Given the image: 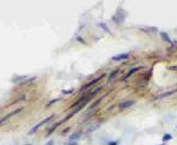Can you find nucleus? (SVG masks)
I'll return each mask as SVG.
<instances>
[{"mask_svg": "<svg viewBox=\"0 0 177 145\" xmlns=\"http://www.w3.org/2000/svg\"><path fill=\"white\" fill-rule=\"evenodd\" d=\"M66 145H78V143L77 141H69Z\"/></svg>", "mask_w": 177, "mask_h": 145, "instance_id": "obj_21", "label": "nucleus"}, {"mask_svg": "<svg viewBox=\"0 0 177 145\" xmlns=\"http://www.w3.org/2000/svg\"><path fill=\"white\" fill-rule=\"evenodd\" d=\"M26 79H27V76H17V77L12 78V83H19V84H21Z\"/></svg>", "mask_w": 177, "mask_h": 145, "instance_id": "obj_10", "label": "nucleus"}, {"mask_svg": "<svg viewBox=\"0 0 177 145\" xmlns=\"http://www.w3.org/2000/svg\"><path fill=\"white\" fill-rule=\"evenodd\" d=\"M171 138H172V136H171L170 133H165V134L163 136V141H164V143H165V141H169Z\"/></svg>", "mask_w": 177, "mask_h": 145, "instance_id": "obj_16", "label": "nucleus"}, {"mask_svg": "<svg viewBox=\"0 0 177 145\" xmlns=\"http://www.w3.org/2000/svg\"><path fill=\"white\" fill-rule=\"evenodd\" d=\"M83 136V131H76L70 136V141H77Z\"/></svg>", "mask_w": 177, "mask_h": 145, "instance_id": "obj_6", "label": "nucleus"}, {"mask_svg": "<svg viewBox=\"0 0 177 145\" xmlns=\"http://www.w3.org/2000/svg\"><path fill=\"white\" fill-rule=\"evenodd\" d=\"M53 144H54V140H50V141H49V143H46L45 145H53Z\"/></svg>", "mask_w": 177, "mask_h": 145, "instance_id": "obj_23", "label": "nucleus"}, {"mask_svg": "<svg viewBox=\"0 0 177 145\" xmlns=\"http://www.w3.org/2000/svg\"><path fill=\"white\" fill-rule=\"evenodd\" d=\"M103 98H104V97H102V98H99L98 100H96V102H95V103H93V104L90 106V110H93V109H95V107H96V106H97V105H98V104H99V103L103 100Z\"/></svg>", "mask_w": 177, "mask_h": 145, "instance_id": "obj_15", "label": "nucleus"}, {"mask_svg": "<svg viewBox=\"0 0 177 145\" xmlns=\"http://www.w3.org/2000/svg\"><path fill=\"white\" fill-rule=\"evenodd\" d=\"M139 70H142V66H139V67H133V68H131V70H130V71L128 72V75H126V76H125L124 78H123V80H126V79H128L129 77H131V76H132V75L135 73V72H138Z\"/></svg>", "mask_w": 177, "mask_h": 145, "instance_id": "obj_9", "label": "nucleus"}, {"mask_svg": "<svg viewBox=\"0 0 177 145\" xmlns=\"http://www.w3.org/2000/svg\"><path fill=\"white\" fill-rule=\"evenodd\" d=\"M60 100V98H56V99H53V100H51L49 104H47V106H51V105H53V104H56L57 102H59Z\"/></svg>", "mask_w": 177, "mask_h": 145, "instance_id": "obj_19", "label": "nucleus"}, {"mask_svg": "<svg viewBox=\"0 0 177 145\" xmlns=\"http://www.w3.org/2000/svg\"><path fill=\"white\" fill-rule=\"evenodd\" d=\"M133 104H135V100H124V102H122V103L119 104V109H121V110H125V109L132 106Z\"/></svg>", "mask_w": 177, "mask_h": 145, "instance_id": "obj_5", "label": "nucleus"}, {"mask_svg": "<svg viewBox=\"0 0 177 145\" xmlns=\"http://www.w3.org/2000/svg\"><path fill=\"white\" fill-rule=\"evenodd\" d=\"M159 37L162 38V40H164L165 43H169V44H172V41H171V39H170V37L168 36V33H165V32H159Z\"/></svg>", "mask_w": 177, "mask_h": 145, "instance_id": "obj_11", "label": "nucleus"}, {"mask_svg": "<svg viewBox=\"0 0 177 145\" xmlns=\"http://www.w3.org/2000/svg\"><path fill=\"white\" fill-rule=\"evenodd\" d=\"M98 26H99L101 28H103V30H104L105 32H110V30H109V28L106 27V25H105L104 23H99V24H98Z\"/></svg>", "mask_w": 177, "mask_h": 145, "instance_id": "obj_17", "label": "nucleus"}, {"mask_svg": "<svg viewBox=\"0 0 177 145\" xmlns=\"http://www.w3.org/2000/svg\"><path fill=\"white\" fill-rule=\"evenodd\" d=\"M158 145H164V144H158Z\"/></svg>", "mask_w": 177, "mask_h": 145, "instance_id": "obj_27", "label": "nucleus"}, {"mask_svg": "<svg viewBox=\"0 0 177 145\" xmlns=\"http://www.w3.org/2000/svg\"><path fill=\"white\" fill-rule=\"evenodd\" d=\"M36 79H37L36 77H31V78H27V79H26L25 82H23V83H21V85H24V84H31V83H32V82H34Z\"/></svg>", "mask_w": 177, "mask_h": 145, "instance_id": "obj_14", "label": "nucleus"}, {"mask_svg": "<svg viewBox=\"0 0 177 145\" xmlns=\"http://www.w3.org/2000/svg\"><path fill=\"white\" fill-rule=\"evenodd\" d=\"M52 118H53V114H51V116H49V117H46V118H45L44 120H41V122H40V123H38L37 125H34V126H33V127H32V129L30 130V132H29V134H33V133H34L36 131H38V129H39V127H41V126H43L44 124H46V123H49V122H50V120H51Z\"/></svg>", "mask_w": 177, "mask_h": 145, "instance_id": "obj_1", "label": "nucleus"}, {"mask_svg": "<svg viewBox=\"0 0 177 145\" xmlns=\"http://www.w3.org/2000/svg\"><path fill=\"white\" fill-rule=\"evenodd\" d=\"M169 70H177V66H170Z\"/></svg>", "mask_w": 177, "mask_h": 145, "instance_id": "obj_26", "label": "nucleus"}, {"mask_svg": "<svg viewBox=\"0 0 177 145\" xmlns=\"http://www.w3.org/2000/svg\"><path fill=\"white\" fill-rule=\"evenodd\" d=\"M69 130H70V129H65V130H64L61 133H63V134H65V133H67V132H69Z\"/></svg>", "mask_w": 177, "mask_h": 145, "instance_id": "obj_25", "label": "nucleus"}, {"mask_svg": "<svg viewBox=\"0 0 177 145\" xmlns=\"http://www.w3.org/2000/svg\"><path fill=\"white\" fill-rule=\"evenodd\" d=\"M109 145H118V141H112V143L110 141V143H109Z\"/></svg>", "mask_w": 177, "mask_h": 145, "instance_id": "obj_24", "label": "nucleus"}, {"mask_svg": "<svg viewBox=\"0 0 177 145\" xmlns=\"http://www.w3.org/2000/svg\"><path fill=\"white\" fill-rule=\"evenodd\" d=\"M74 92V89H70V90H63L61 91V93L63 95H71V93H73Z\"/></svg>", "mask_w": 177, "mask_h": 145, "instance_id": "obj_18", "label": "nucleus"}, {"mask_svg": "<svg viewBox=\"0 0 177 145\" xmlns=\"http://www.w3.org/2000/svg\"><path fill=\"white\" fill-rule=\"evenodd\" d=\"M21 111H23V107H20V109H17V110H14V111H12V112H10L9 114H6L5 117H3L1 119H0V125H1L3 123H5V122H6L7 119H10L11 117H13L14 114H18V113H20Z\"/></svg>", "mask_w": 177, "mask_h": 145, "instance_id": "obj_3", "label": "nucleus"}, {"mask_svg": "<svg viewBox=\"0 0 177 145\" xmlns=\"http://www.w3.org/2000/svg\"><path fill=\"white\" fill-rule=\"evenodd\" d=\"M118 73H119V70H115V71H112L111 73L109 75V78H108V83H112L113 80H115V78L118 76Z\"/></svg>", "mask_w": 177, "mask_h": 145, "instance_id": "obj_8", "label": "nucleus"}, {"mask_svg": "<svg viewBox=\"0 0 177 145\" xmlns=\"http://www.w3.org/2000/svg\"><path fill=\"white\" fill-rule=\"evenodd\" d=\"M96 127H98V124H96V125H93V126H91V127H88V131H87V132L93 131V129H96Z\"/></svg>", "mask_w": 177, "mask_h": 145, "instance_id": "obj_20", "label": "nucleus"}, {"mask_svg": "<svg viewBox=\"0 0 177 145\" xmlns=\"http://www.w3.org/2000/svg\"><path fill=\"white\" fill-rule=\"evenodd\" d=\"M103 78H104V75H102L101 77H97L96 79H93V80H91V82H88L87 84H85L84 86H81V89H80V91H81V92H83V91H86L87 89H90L91 86H93V85H96V84H97L98 82H101V80H102Z\"/></svg>", "mask_w": 177, "mask_h": 145, "instance_id": "obj_2", "label": "nucleus"}, {"mask_svg": "<svg viewBox=\"0 0 177 145\" xmlns=\"http://www.w3.org/2000/svg\"><path fill=\"white\" fill-rule=\"evenodd\" d=\"M130 57V53L129 52H125V53H121V54H117L115 57H112L111 59L113 61H121V60H126L128 58Z\"/></svg>", "mask_w": 177, "mask_h": 145, "instance_id": "obj_4", "label": "nucleus"}, {"mask_svg": "<svg viewBox=\"0 0 177 145\" xmlns=\"http://www.w3.org/2000/svg\"><path fill=\"white\" fill-rule=\"evenodd\" d=\"M61 123H64V120H60V122H58L57 124H54V125H53V126L50 129V131L47 132V136H50V134H51V133H52V132H53V131H54V130H56V129H57V127H58V126H59Z\"/></svg>", "mask_w": 177, "mask_h": 145, "instance_id": "obj_12", "label": "nucleus"}, {"mask_svg": "<svg viewBox=\"0 0 177 145\" xmlns=\"http://www.w3.org/2000/svg\"><path fill=\"white\" fill-rule=\"evenodd\" d=\"M102 90H103V86H99V87H97L96 90H93L92 92H90V93H88V96H90V97L92 98V97H95V96H96V95H97L99 91H102Z\"/></svg>", "mask_w": 177, "mask_h": 145, "instance_id": "obj_13", "label": "nucleus"}, {"mask_svg": "<svg viewBox=\"0 0 177 145\" xmlns=\"http://www.w3.org/2000/svg\"><path fill=\"white\" fill-rule=\"evenodd\" d=\"M77 39H78V41H80V43H83V44H86V43H85V40H84V39H81L80 37H78Z\"/></svg>", "mask_w": 177, "mask_h": 145, "instance_id": "obj_22", "label": "nucleus"}, {"mask_svg": "<svg viewBox=\"0 0 177 145\" xmlns=\"http://www.w3.org/2000/svg\"><path fill=\"white\" fill-rule=\"evenodd\" d=\"M176 92H177V90H172V91H165V92H163V93H161V95L156 96V98H155V99H162V98L169 97V96H171V95H173V93H176Z\"/></svg>", "mask_w": 177, "mask_h": 145, "instance_id": "obj_7", "label": "nucleus"}]
</instances>
